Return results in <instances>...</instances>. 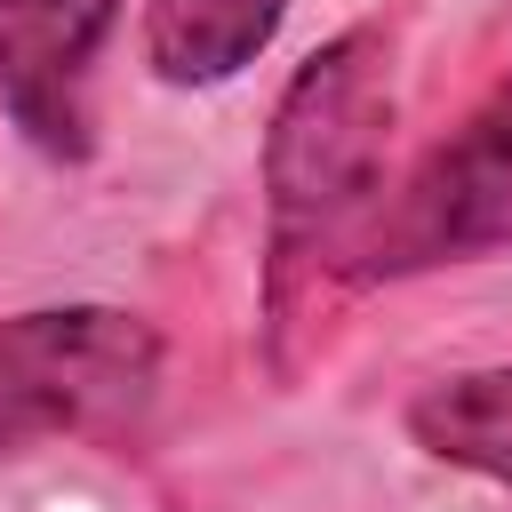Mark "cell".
<instances>
[{"label": "cell", "mask_w": 512, "mask_h": 512, "mask_svg": "<svg viewBox=\"0 0 512 512\" xmlns=\"http://www.w3.org/2000/svg\"><path fill=\"white\" fill-rule=\"evenodd\" d=\"M392 136V40L376 24L312 48L264 128V240H272V304L304 264H320L376 192Z\"/></svg>", "instance_id": "6da1fadb"}, {"label": "cell", "mask_w": 512, "mask_h": 512, "mask_svg": "<svg viewBox=\"0 0 512 512\" xmlns=\"http://www.w3.org/2000/svg\"><path fill=\"white\" fill-rule=\"evenodd\" d=\"M160 400V328L120 304L0 320V464L56 440H120Z\"/></svg>", "instance_id": "7a4b0ae2"}, {"label": "cell", "mask_w": 512, "mask_h": 512, "mask_svg": "<svg viewBox=\"0 0 512 512\" xmlns=\"http://www.w3.org/2000/svg\"><path fill=\"white\" fill-rule=\"evenodd\" d=\"M512 248V72L504 88L416 160V176L360 216L352 272L360 280H400V272H440V264H480Z\"/></svg>", "instance_id": "3957f363"}, {"label": "cell", "mask_w": 512, "mask_h": 512, "mask_svg": "<svg viewBox=\"0 0 512 512\" xmlns=\"http://www.w3.org/2000/svg\"><path fill=\"white\" fill-rule=\"evenodd\" d=\"M120 0H0V104L48 152H88V80Z\"/></svg>", "instance_id": "277c9868"}, {"label": "cell", "mask_w": 512, "mask_h": 512, "mask_svg": "<svg viewBox=\"0 0 512 512\" xmlns=\"http://www.w3.org/2000/svg\"><path fill=\"white\" fill-rule=\"evenodd\" d=\"M280 16L288 0H144V64L168 88H216L272 48Z\"/></svg>", "instance_id": "5b68a950"}, {"label": "cell", "mask_w": 512, "mask_h": 512, "mask_svg": "<svg viewBox=\"0 0 512 512\" xmlns=\"http://www.w3.org/2000/svg\"><path fill=\"white\" fill-rule=\"evenodd\" d=\"M408 440L456 472H480L512 488V360L504 368H456L432 376L408 400Z\"/></svg>", "instance_id": "8992f818"}]
</instances>
